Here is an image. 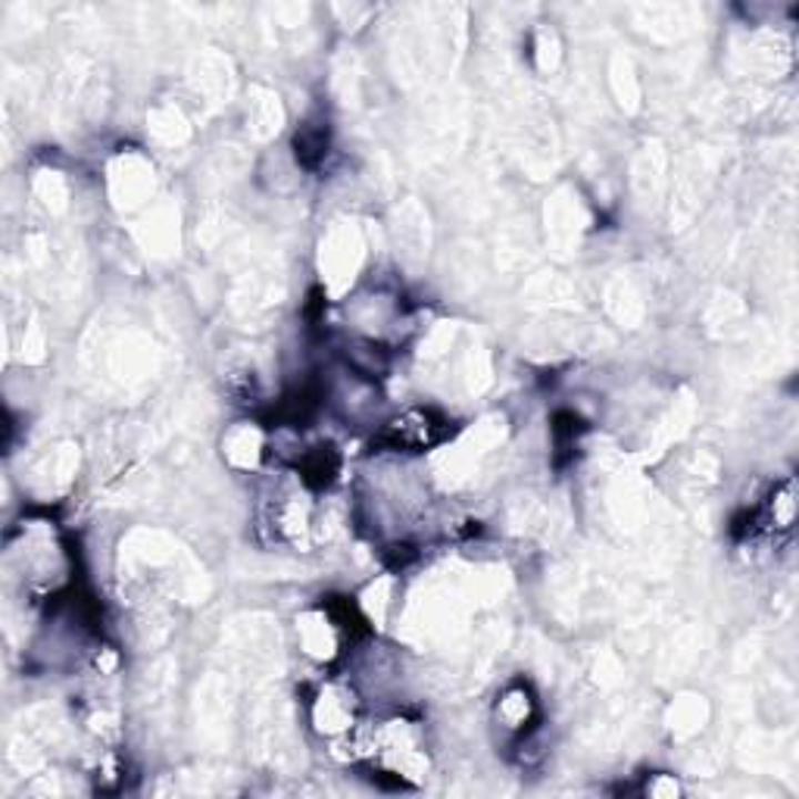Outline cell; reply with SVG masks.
<instances>
[{
  "mask_svg": "<svg viewBox=\"0 0 799 799\" xmlns=\"http://www.w3.org/2000/svg\"><path fill=\"white\" fill-rule=\"evenodd\" d=\"M444 434H447L444 422L434 418L432 413H422V409L418 413H406V416L391 425V437H394L397 447H432Z\"/></svg>",
  "mask_w": 799,
  "mask_h": 799,
  "instance_id": "cell-1",
  "label": "cell"
}]
</instances>
